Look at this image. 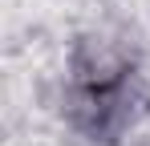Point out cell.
I'll return each mask as SVG.
<instances>
[{
  "instance_id": "6da1fadb",
  "label": "cell",
  "mask_w": 150,
  "mask_h": 146,
  "mask_svg": "<svg viewBox=\"0 0 150 146\" xmlns=\"http://www.w3.org/2000/svg\"><path fill=\"white\" fill-rule=\"evenodd\" d=\"M134 106H138V77L126 61L93 57L73 77L69 110L89 138H118L134 118Z\"/></svg>"
}]
</instances>
